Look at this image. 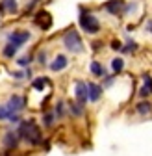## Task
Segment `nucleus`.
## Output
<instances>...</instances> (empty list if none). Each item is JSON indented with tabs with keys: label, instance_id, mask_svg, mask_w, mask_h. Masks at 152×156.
Returning a JSON list of instances; mask_svg holds the SVG:
<instances>
[{
	"label": "nucleus",
	"instance_id": "nucleus-21",
	"mask_svg": "<svg viewBox=\"0 0 152 156\" xmlns=\"http://www.w3.org/2000/svg\"><path fill=\"white\" fill-rule=\"evenodd\" d=\"M54 113H56V117H61L65 115V102L63 101H58V104H56V110H54Z\"/></svg>",
	"mask_w": 152,
	"mask_h": 156
},
{
	"label": "nucleus",
	"instance_id": "nucleus-15",
	"mask_svg": "<svg viewBox=\"0 0 152 156\" xmlns=\"http://www.w3.org/2000/svg\"><path fill=\"white\" fill-rule=\"evenodd\" d=\"M17 52H19V47H15L11 43H6V47L2 48V56L8 58V60H13V58L17 56Z\"/></svg>",
	"mask_w": 152,
	"mask_h": 156
},
{
	"label": "nucleus",
	"instance_id": "nucleus-26",
	"mask_svg": "<svg viewBox=\"0 0 152 156\" xmlns=\"http://www.w3.org/2000/svg\"><path fill=\"white\" fill-rule=\"evenodd\" d=\"M143 86H145V87L148 89V93L152 95V78H150V76H145V84H143Z\"/></svg>",
	"mask_w": 152,
	"mask_h": 156
},
{
	"label": "nucleus",
	"instance_id": "nucleus-13",
	"mask_svg": "<svg viewBox=\"0 0 152 156\" xmlns=\"http://www.w3.org/2000/svg\"><path fill=\"white\" fill-rule=\"evenodd\" d=\"M48 84H50V80H48L47 76H37V78H32V87H33L35 91H43Z\"/></svg>",
	"mask_w": 152,
	"mask_h": 156
},
{
	"label": "nucleus",
	"instance_id": "nucleus-16",
	"mask_svg": "<svg viewBox=\"0 0 152 156\" xmlns=\"http://www.w3.org/2000/svg\"><path fill=\"white\" fill-rule=\"evenodd\" d=\"M69 112L74 115V117H80V115H84V112H85V108L80 104V102H69Z\"/></svg>",
	"mask_w": 152,
	"mask_h": 156
},
{
	"label": "nucleus",
	"instance_id": "nucleus-25",
	"mask_svg": "<svg viewBox=\"0 0 152 156\" xmlns=\"http://www.w3.org/2000/svg\"><path fill=\"white\" fill-rule=\"evenodd\" d=\"M11 78H15V80H22V78H26V74H24V71H13Z\"/></svg>",
	"mask_w": 152,
	"mask_h": 156
},
{
	"label": "nucleus",
	"instance_id": "nucleus-28",
	"mask_svg": "<svg viewBox=\"0 0 152 156\" xmlns=\"http://www.w3.org/2000/svg\"><path fill=\"white\" fill-rule=\"evenodd\" d=\"M139 95H141V97H143V99H145V97H148V95H150V93H148V89H147V87H145V86H143V87H141V89H139Z\"/></svg>",
	"mask_w": 152,
	"mask_h": 156
},
{
	"label": "nucleus",
	"instance_id": "nucleus-6",
	"mask_svg": "<svg viewBox=\"0 0 152 156\" xmlns=\"http://www.w3.org/2000/svg\"><path fill=\"white\" fill-rule=\"evenodd\" d=\"M19 143H21V138H19L17 130H8V132L4 134L2 145L6 147V151H15V149L19 147Z\"/></svg>",
	"mask_w": 152,
	"mask_h": 156
},
{
	"label": "nucleus",
	"instance_id": "nucleus-1",
	"mask_svg": "<svg viewBox=\"0 0 152 156\" xmlns=\"http://www.w3.org/2000/svg\"><path fill=\"white\" fill-rule=\"evenodd\" d=\"M17 134L21 141L32 145V147H37V145H43V132L39 128V125L35 123V119H24L19 123V128H17Z\"/></svg>",
	"mask_w": 152,
	"mask_h": 156
},
{
	"label": "nucleus",
	"instance_id": "nucleus-17",
	"mask_svg": "<svg viewBox=\"0 0 152 156\" xmlns=\"http://www.w3.org/2000/svg\"><path fill=\"white\" fill-rule=\"evenodd\" d=\"M91 73H93L95 76H98V78L106 76V69L102 67L100 62H91Z\"/></svg>",
	"mask_w": 152,
	"mask_h": 156
},
{
	"label": "nucleus",
	"instance_id": "nucleus-14",
	"mask_svg": "<svg viewBox=\"0 0 152 156\" xmlns=\"http://www.w3.org/2000/svg\"><path fill=\"white\" fill-rule=\"evenodd\" d=\"M56 113L54 112H45L43 113V119H41V123H43V126L45 128H50V126H54V123H56Z\"/></svg>",
	"mask_w": 152,
	"mask_h": 156
},
{
	"label": "nucleus",
	"instance_id": "nucleus-2",
	"mask_svg": "<svg viewBox=\"0 0 152 156\" xmlns=\"http://www.w3.org/2000/svg\"><path fill=\"white\" fill-rule=\"evenodd\" d=\"M63 47L72 52V54H80L84 52V41H82V35L76 32V30H67L65 35H63Z\"/></svg>",
	"mask_w": 152,
	"mask_h": 156
},
{
	"label": "nucleus",
	"instance_id": "nucleus-3",
	"mask_svg": "<svg viewBox=\"0 0 152 156\" xmlns=\"http://www.w3.org/2000/svg\"><path fill=\"white\" fill-rule=\"evenodd\" d=\"M80 28H82L85 34L95 35V34L100 32V21H98V19L95 17L91 11L82 9V11H80Z\"/></svg>",
	"mask_w": 152,
	"mask_h": 156
},
{
	"label": "nucleus",
	"instance_id": "nucleus-4",
	"mask_svg": "<svg viewBox=\"0 0 152 156\" xmlns=\"http://www.w3.org/2000/svg\"><path fill=\"white\" fill-rule=\"evenodd\" d=\"M6 39H8V43L21 48L32 39V32L30 30H11L9 34H6Z\"/></svg>",
	"mask_w": 152,
	"mask_h": 156
},
{
	"label": "nucleus",
	"instance_id": "nucleus-19",
	"mask_svg": "<svg viewBox=\"0 0 152 156\" xmlns=\"http://www.w3.org/2000/svg\"><path fill=\"white\" fill-rule=\"evenodd\" d=\"M136 110H137V113L145 115V113H150V112H152V104H150L148 101H143V102H139V104L136 106Z\"/></svg>",
	"mask_w": 152,
	"mask_h": 156
},
{
	"label": "nucleus",
	"instance_id": "nucleus-18",
	"mask_svg": "<svg viewBox=\"0 0 152 156\" xmlns=\"http://www.w3.org/2000/svg\"><path fill=\"white\" fill-rule=\"evenodd\" d=\"M123 69H124V60H123V58H113V60H111V71L115 74H119Z\"/></svg>",
	"mask_w": 152,
	"mask_h": 156
},
{
	"label": "nucleus",
	"instance_id": "nucleus-27",
	"mask_svg": "<svg viewBox=\"0 0 152 156\" xmlns=\"http://www.w3.org/2000/svg\"><path fill=\"white\" fill-rule=\"evenodd\" d=\"M111 48H113V50H121V48H123V43H121V41H113V43H111Z\"/></svg>",
	"mask_w": 152,
	"mask_h": 156
},
{
	"label": "nucleus",
	"instance_id": "nucleus-10",
	"mask_svg": "<svg viewBox=\"0 0 152 156\" xmlns=\"http://www.w3.org/2000/svg\"><path fill=\"white\" fill-rule=\"evenodd\" d=\"M102 86L100 84H95V82H87V95H89V101L91 102H97L100 101V97H102Z\"/></svg>",
	"mask_w": 152,
	"mask_h": 156
},
{
	"label": "nucleus",
	"instance_id": "nucleus-22",
	"mask_svg": "<svg viewBox=\"0 0 152 156\" xmlns=\"http://www.w3.org/2000/svg\"><path fill=\"white\" fill-rule=\"evenodd\" d=\"M8 115H9V112H8L6 104H0V121H8Z\"/></svg>",
	"mask_w": 152,
	"mask_h": 156
},
{
	"label": "nucleus",
	"instance_id": "nucleus-7",
	"mask_svg": "<svg viewBox=\"0 0 152 156\" xmlns=\"http://www.w3.org/2000/svg\"><path fill=\"white\" fill-rule=\"evenodd\" d=\"M74 99H76V102H80L82 106H85L87 104V101H89V95H87V82H76V86H74Z\"/></svg>",
	"mask_w": 152,
	"mask_h": 156
},
{
	"label": "nucleus",
	"instance_id": "nucleus-5",
	"mask_svg": "<svg viewBox=\"0 0 152 156\" xmlns=\"http://www.w3.org/2000/svg\"><path fill=\"white\" fill-rule=\"evenodd\" d=\"M6 108H8L9 113H22L24 108H26V99H24L22 95L13 93L8 99V102H6Z\"/></svg>",
	"mask_w": 152,
	"mask_h": 156
},
{
	"label": "nucleus",
	"instance_id": "nucleus-20",
	"mask_svg": "<svg viewBox=\"0 0 152 156\" xmlns=\"http://www.w3.org/2000/svg\"><path fill=\"white\" fill-rule=\"evenodd\" d=\"M30 63H32V56H21V58H17V65L22 67V69H26Z\"/></svg>",
	"mask_w": 152,
	"mask_h": 156
},
{
	"label": "nucleus",
	"instance_id": "nucleus-12",
	"mask_svg": "<svg viewBox=\"0 0 152 156\" xmlns=\"http://www.w3.org/2000/svg\"><path fill=\"white\" fill-rule=\"evenodd\" d=\"M104 8H106L108 13L117 15V13H121V11L124 9V2H123V0H109V2L104 4Z\"/></svg>",
	"mask_w": 152,
	"mask_h": 156
},
{
	"label": "nucleus",
	"instance_id": "nucleus-23",
	"mask_svg": "<svg viewBox=\"0 0 152 156\" xmlns=\"http://www.w3.org/2000/svg\"><path fill=\"white\" fill-rule=\"evenodd\" d=\"M136 48H137V45H136L134 41H128V43H126V45H124L121 50H123V52H134Z\"/></svg>",
	"mask_w": 152,
	"mask_h": 156
},
{
	"label": "nucleus",
	"instance_id": "nucleus-24",
	"mask_svg": "<svg viewBox=\"0 0 152 156\" xmlns=\"http://www.w3.org/2000/svg\"><path fill=\"white\" fill-rule=\"evenodd\" d=\"M37 63H39V65H47V52L45 50H41L39 54H37Z\"/></svg>",
	"mask_w": 152,
	"mask_h": 156
},
{
	"label": "nucleus",
	"instance_id": "nucleus-8",
	"mask_svg": "<svg viewBox=\"0 0 152 156\" xmlns=\"http://www.w3.org/2000/svg\"><path fill=\"white\" fill-rule=\"evenodd\" d=\"M48 67H50L52 73H61L63 69L69 67V58H67L65 54H56V56H54V60L50 62Z\"/></svg>",
	"mask_w": 152,
	"mask_h": 156
},
{
	"label": "nucleus",
	"instance_id": "nucleus-11",
	"mask_svg": "<svg viewBox=\"0 0 152 156\" xmlns=\"http://www.w3.org/2000/svg\"><path fill=\"white\" fill-rule=\"evenodd\" d=\"M35 24L37 26H39L41 30H48L50 26H52V19H50V15L47 13V11H39V13H37L35 15Z\"/></svg>",
	"mask_w": 152,
	"mask_h": 156
},
{
	"label": "nucleus",
	"instance_id": "nucleus-9",
	"mask_svg": "<svg viewBox=\"0 0 152 156\" xmlns=\"http://www.w3.org/2000/svg\"><path fill=\"white\" fill-rule=\"evenodd\" d=\"M19 13V2L17 0H0V15H15Z\"/></svg>",
	"mask_w": 152,
	"mask_h": 156
}]
</instances>
